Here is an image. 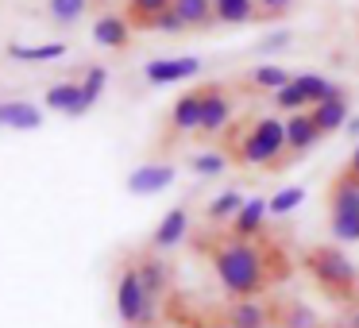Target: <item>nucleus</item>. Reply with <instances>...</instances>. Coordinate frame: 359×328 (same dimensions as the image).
Masks as SVG:
<instances>
[{
    "instance_id": "e433bc0d",
    "label": "nucleus",
    "mask_w": 359,
    "mask_h": 328,
    "mask_svg": "<svg viewBox=\"0 0 359 328\" xmlns=\"http://www.w3.org/2000/svg\"><path fill=\"white\" fill-rule=\"evenodd\" d=\"M348 132H351V135H359V116H348Z\"/></svg>"
},
{
    "instance_id": "20e7f679",
    "label": "nucleus",
    "mask_w": 359,
    "mask_h": 328,
    "mask_svg": "<svg viewBox=\"0 0 359 328\" xmlns=\"http://www.w3.org/2000/svg\"><path fill=\"white\" fill-rule=\"evenodd\" d=\"M328 224H332L336 240H359V178L348 170H340L328 186Z\"/></svg>"
},
{
    "instance_id": "c756f323",
    "label": "nucleus",
    "mask_w": 359,
    "mask_h": 328,
    "mask_svg": "<svg viewBox=\"0 0 359 328\" xmlns=\"http://www.w3.org/2000/svg\"><path fill=\"white\" fill-rule=\"evenodd\" d=\"M174 317H178V324L182 328H232V324H224L220 320V313H189V309H174Z\"/></svg>"
},
{
    "instance_id": "6e6552de",
    "label": "nucleus",
    "mask_w": 359,
    "mask_h": 328,
    "mask_svg": "<svg viewBox=\"0 0 359 328\" xmlns=\"http://www.w3.org/2000/svg\"><path fill=\"white\" fill-rule=\"evenodd\" d=\"M174 166L170 163H143L128 174V193L135 197H151V193H163V189L174 186Z\"/></svg>"
},
{
    "instance_id": "7c9ffc66",
    "label": "nucleus",
    "mask_w": 359,
    "mask_h": 328,
    "mask_svg": "<svg viewBox=\"0 0 359 328\" xmlns=\"http://www.w3.org/2000/svg\"><path fill=\"white\" fill-rule=\"evenodd\" d=\"M302 201H305V189L302 186H290V189H278V193L266 201V209H271L274 217H282V212H294Z\"/></svg>"
},
{
    "instance_id": "393cba45",
    "label": "nucleus",
    "mask_w": 359,
    "mask_h": 328,
    "mask_svg": "<svg viewBox=\"0 0 359 328\" xmlns=\"http://www.w3.org/2000/svg\"><path fill=\"white\" fill-rule=\"evenodd\" d=\"M297 89L305 93V101H309V109L313 104H325V101H332V97H344V89H336L328 78H320V74H297Z\"/></svg>"
},
{
    "instance_id": "f8f14e48",
    "label": "nucleus",
    "mask_w": 359,
    "mask_h": 328,
    "mask_svg": "<svg viewBox=\"0 0 359 328\" xmlns=\"http://www.w3.org/2000/svg\"><path fill=\"white\" fill-rule=\"evenodd\" d=\"M271 217V209H266V197H248L240 209V217L228 224V235H236V240H259L263 235V220Z\"/></svg>"
},
{
    "instance_id": "7ed1b4c3",
    "label": "nucleus",
    "mask_w": 359,
    "mask_h": 328,
    "mask_svg": "<svg viewBox=\"0 0 359 328\" xmlns=\"http://www.w3.org/2000/svg\"><path fill=\"white\" fill-rule=\"evenodd\" d=\"M302 266L309 271V278L317 282V289L336 305H351L359 297V271L340 247L332 243H313L302 251Z\"/></svg>"
},
{
    "instance_id": "f3484780",
    "label": "nucleus",
    "mask_w": 359,
    "mask_h": 328,
    "mask_svg": "<svg viewBox=\"0 0 359 328\" xmlns=\"http://www.w3.org/2000/svg\"><path fill=\"white\" fill-rule=\"evenodd\" d=\"M43 124V112L32 101H0V128H16V132H35Z\"/></svg>"
},
{
    "instance_id": "dca6fc26",
    "label": "nucleus",
    "mask_w": 359,
    "mask_h": 328,
    "mask_svg": "<svg viewBox=\"0 0 359 328\" xmlns=\"http://www.w3.org/2000/svg\"><path fill=\"white\" fill-rule=\"evenodd\" d=\"M43 101H47V109L66 112V116H86V112H89L86 97H81V81H58V86L47 89Z\"/></svg>"
},
{
    "instance_id": "cd10ccee",
    "label": "nucleus",
    "mask_w": 359,
    "mask_h": 328,
    "mask_svg": "<svg viewBox=\"0 0 359 328\" xmlns=\"http://www.w3.org/2000/svg\"><path fill=\"white\" fill-rule=\"evenodd\" d=\"M104 86H109V70H104V66H89L86 78H81V97H86L89 109H93V104L101 101Z\"/></svg>"
},
{
    "instance_id": "4c0bfd02",
    "label": "nucleus",
    "mask_w": 359,
    "mask_h": 328,
    "mask_svg": "<svg viewBox=\"0 0 359 328\" xmlns=\"http://www.w3.org/2000/svg\"><path fill=\"white\" fill-rule=\"evenodd\" d=\"M351 328H359V309H355V313H351Z\"/></svg>"
},
{
    "instance_id": "9b49d317",
    "label": "nucleus",
    "mask_w": 359,
    "mask_h": 328,
    "mask_svg": "<svg viewBox=\"0 0 359 328\" xmlns=\"http://www.w3.org/2000/svg\"><path fill=\"white\" fill-rule=\"evenodd\" d=\"M201 128V86L186 89L170 109V132L174 135H197Z\"/></svg>"
},
{
    "instance_id": "1a4fd4ad",
    "label": "nucleus",
    "mask_w": 359,
    "mask_h": 328,
    "mask_svg": "<svg viewBox=\"0 0 359 328\" xmlns=\"http://www.w3.org/2000/svg\"><path fill=\"white\" fill-rule=\"evenodd\" d=\"M194 74H201V58H151L143 66V78L151 86H170V81L194 78Z\"/></svg>"
},
{
    "instance_id": "a211bd4d",
    "label": "nucleus",
    "mask_w": 359,
    "mask_h": 328,
    "mask_svg": "<svg viewBox=\"0 0 359 328\" xmlns=\"http://www.w3.org/2000/svg\"><path fill=\"white\" fill-rule=\"evenodd\" d=\"M170 8H174V0H128L124 20L132 24V32H151L155 20L163 16V12H170Z\"/></svg>"
},
{
    "instance_id": "2eb2a0df",
    "label": "nucleus",
    "mask_w": 359,
    "mask_h": 328,
    "mask_svg": "<svg viewBox=\"0 0 359 328\" xmlns=\"http://www.w3.org/2000/svg\"><path fill=\"white\" fill-rule=\"evenodd\" d=\"M317 139H320V132H317V124H313L309 112H294V116L286 120V151H290V158L313 151Z\"/></svg>"
},
{
    "instance_id": "72a5a7b5",
    "label": "nucleus",
    "mask_w": 359,
    "mask_h": 328,
    "mask_svg": "<svg viewBox=\"0 0 359 328\" xmlns=\"http://www.w3.org/2000/svg\"><path fill=\"white\" fill-rule=\"evenodd\" d=\"M151 32H163V35H182L186 32V27H182V20H178V12H163V16L155 20V27H151Z\"/></svg>"
},
{
    "instance_id": "f704fd0d",
    "label": "nucleus",
    "mask_w": 359,
    "mask_h": 328,
    "mask_svg": "<svg viewBox=\"0 0 359 328\" xmlns=\"http://www.w3.org/2000/svg\"><path fill=\"white\" fill-rule=\"evenodd\" d=\"M286 43H294V35H290V32H274V35H266V39L259 43V50H282Z\"/></svg>"
},
{
    "instance_id": "423d86ee",
    "label": "nucleus",
    "mask_w": 359,
    "mask_h": 328,
    "mask_svg": "<svg viewBox=\"0 0 359 328\" xmlns=\"http://www.w3.org/2000/svg\"><path fill=\"white\" fill-rule=\"evenodd\" d=\"M217 313L232 328H274V297H228Z\"/></svg>"
},
{
    "instance_id": "bb28decb",
    "label": "nucleus",
    "mask_w": 359,
    "mask_h": 328,
    "mask_svg": "<svg viewBox=\"0 0 359 328\" xmlns=\"http://www.w3.org/2000/svg\"><path fill=\"white\" fill-rule=\"evenodd\" d=\"M86 12H89V0H47V16L62 27L78 24Z\"/></svg>"
},
{
    "instance_id": "a878e982",
    "label": "nucleus",
    "mask_w": 359,
    "mask_h": 328,
    "mask_svg": "<svg viewBox=\"0 0 359 328\" xmlns=\"http://www.w3.org/2000/svg\"><path fill=\"white\" fill-rule=\"evenodd\" d=\"M217 24H251L255 16V0H212Z\"/></svg>"
},
{
    "instance_id": "58836bf2",
    "label": "nucleus",
    "mask_w": 359,
    "mask_h": 328,
    "mask_svg": "<svg viewBox=\"0 0 359 328\" xmlns=\"http://www.w3.org/2000/svg\"><path fill=\"white\" fill-rule=\"evenodd\" d=\"M101 4H112V0H101Z\"/></svg>"
},
{
    "instance_id": "f03ea898",
    "label": "nucleus",
    "mask_w": 359,
    "mask_h": 328,
    "mask_svg": "<svg viewBox=\"0 0 359 328\" xmlns=\"http://www.w3.org/2000/svg\"><path fill=\"white\" fill-rule=\"evenodd\" d=\"M228 163H243V166H263V170H282L290 163L286 151V124L278 116H251L228 135L224 143Z\"/></svg>"
},
{
    "instance_id": "2f4dec72",
    "label": "nucleus",
    "mask_w": 359,
    "mask_h": 328,
    "mask_svg": "<svg viewBox=\"0 0 359 328\" xmlns=\"http://www.w3.org/2000/svg\"><path fill=\"white\" fill-rule=\"evenodd\" d=\"M274 104H278V109H286L290 116H294V112H305V109H309V101H305V93L297 89V81L282 86L278 93H274Z\"/></svg>"
},
{
    "instance_id": "39448f33",
    "label": "nucleus",
    "mask_w": 359,
    "mask_h": 328,
    "mask_svg": "<svg viewBox=\"0 0 359 328\" xmlns=\"http://www.w3.org/2000/svg\"><path fill=\"white\" fill-rule=\"evenodd\" d=\"M116 313L128 328H151L155 324V301L147 297L140 274H135V263H128L116 278Z\"/></svg>"
},
{
    "instance_id": "f257e3e1",
    "label": "nucleus",
    "mask_w": 359,
    "mask_h": 328,
    "mask_svg": "<svg viewBox=\"0 0 359 328\" xmlns=\"http://www.w3.org/2000/svg\"><path fill=\"white\" fill-rule=\"evenodd\" d=\"M209 251V263L217 271L220 286L228 297H263L290 274V259L274 240L259 235V240H236V235L220 232L201 243Z\"/></svg>"
},
{
    "instance_id": "ddd939ff",
    "label": "nucleus",
    "mask_w": 359,
    "mask_h": 328,
    "mask_svg": "<svg viewBox=\"0 0 359 328\" xmlns=\"http://www.w3.org/2000/svg\"><path fill=\"white\" fill-rule=\"evenodd\" d=\"M132 24L124 20V12H104V16L93 20V39L109 50H124L132 43Z\"/></svg>"
},
{
    "instance_id": "c85d7f7f",
    "label": "nucleus",
    "mask_w": 359,
    "mask_h": 328,
    "mask_svg": "<svg viewBox=\"0 0 359 328\" xmlns=\"http://www.w3.org/2000/svg\"><path fill=\"white\" fill-rule=\"evenodd\" d=\"M194 166L201 178H217V174H224L228 170V155L224 151H201V155H194Z\"/></svg>"
},
{
    "instance_id": "4468645a",
    "label": "nucleus",
    "mask_w": 359,
    "mask_h": 328,
    "mask_svg": "<svg viewBox=\"0 0 359 328\" xmlns=\"http://www.w3.org/2000/svg\"><path fill=\"white\" fill-rule=\"evenodd\" d=\"M135 274H140V282H143L151 301H158V297L170 289V266H166V259H158L155 251L135 259Z\"/></svg>"
},
{
    "instance_id": "0eeeda50",
    "label": "nucleus",
    "mask_w": 359,
    "mask_h": 328,
    "mask_svg": "<svg viewBox=\"0 0 359 328\" xmlns=\"http://www.w3.org/2000/svg\"><path fill=\"white\" fill-rule=\"evenodd\" d=\"M232 112L236 101L228 93V86H220V81L201 86V128H197V135H220L232 124Z\"/></svg>"
},
{
    "instance_id": "9d476101",
    "label": "nucleus",
    "mask_w": 359,
    "mask_h": 328,
    "mask_svg": "<svg viewBox=\"0 0 359 328\" xmlns=\"http://www.w3.org/2000/svg\"><path fill=\"white\" fill-rule=\"evenodd\" d=\"M186 232H189V209H186V205H174V209L155 224V232H151V251L178 247V243L186 240Z\"/></svg>"
},
{
    "instance_id": "aec40b11",
    "label": "nucleus",
    "mask_w": 359,
    "mask_h": 328,
    "mask_svg": "<svg viewBox=\"0 0 359 328\" xmlns=\"http://www.w3.org/2000/svg\"><path fill=\"white\" fill-rule=\"evenodd\" d=\"M317 324V313L302 301H290V297H274V328H313Z\"/></svg>"
},
{
    "instance_id": "412c9836",
    "label": "nucleus",
    "mask_w": 359,
    "mask_h": 328,
    "mask_svg": "<svg viewBox=\"0 0 359 328\" xmlns=\"http://www.w3.org/2000/svg\"><path fill=\"white\" fill-rule=\"evenodd\" d=\"M348 97H332V101H325V104H313L309 109V116H313V124H317V132L320 135H332L340 124H348Z\"/></svg>"
},
{
    "instance_id": "4be33fe9",
    "label": "nucleus",
    "mask_w": 359,
    "mask_h": 328,
    "mask_svg": "<svg viewBox=\"0 0 359 328\" xmlns=\"http://www.w3.org/2000/svg\"><path fill=\"white\" fill-rule=\"evenodd\" d=\"M174 12H178L182 27L197 32V27H212L217 24V12H212V0H174Z\"/></svg>"
},
{
    "instance_id": "473e14b6",
    "label": "nucleus",
    "mask_w": 359,
    "mask_h": 328,
    "mask_svg": "<svg viewBox=\"0 0 359 328\" xmlns=\"http://www.w3.org/2000/svg\"><path fill=\"white\" fill-rule=\"evenodd\" d=\"M294 8V0H255V16L259 20H282Z\"/></svg>"
},
{
    "instance_id": "b1692460",
    "label": "nucleus",
    "mask_w": 359,
    "mask_h": 328,
    "mask_svg": "<svg viewBox=\"0 0 359 328\" xmlns=\"http://www.w3.org/2000/svg\"><path fill=\"white\" fill-rule=\"evenodd\" d=\"M243 201H248V197H243L240 189H224L220 197H212V201H209V209H205V217H209L212 224H232V220L240 217Z\"/></svg>"
},
{
    "instance_id": "5701e85b",
    "label": "nucleus",
    "mask_w": 359,
    "mask_h": 328,
    "mask_svg": "<svg viewBox=\"0 0 359 328\" xmlns=\"http://www.w3.org/2000/svg\"><path fill=\"white\" fill-rule=\"evenodd\" d=\"M66 43H39V47H27V43H8V58L12 62H58L66 58Z\"/></svg>"
},
{
    "instance_id": "c9c22d12",
    "label": "nucleus",
    "mask_w": 359,
    "mask_h": 328,
    "mask_svg": "<svg viewBox=\"0 0 359 328\" xmlns=\"http://www.w3.org/2000/svg\"><path fill=\"white\" fill-rule=\"evenodd\" d=\"M344 170H348V174H355V178H359V147L351 151V158H348V166H344Z\"/></svg>"
},
{
    "instance_id": "6ab92c4d",
    "label": "nucleus",
    "mask_w": 359,
    "mask_h": 328,
    "mask_svg": "<svg viewBox=\"0 0 359 328\" xmlns=\"http://www.w3.org/2000/svg\"><path fill=\"white\" fill-rule=\"evenodd\" d=\"M290 81H294V74L282 70V66H255V70L243 74V89H251V93H278Z\"/></svg>"
}]
</instances>
